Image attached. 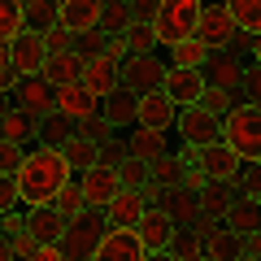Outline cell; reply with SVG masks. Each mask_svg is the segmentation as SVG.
Wrapping results in <instances>:
<instances>
[{
	"label": "cell",
	"mask_w": 261,
	"mask_h": 261,
	"mask_svg": "<svg viewBox=\"0 0 261 261\" xmlns=\"http://www.w3.org/2000/svg\"><path fill=\"white\" fill-rule=\"evenodd\" d=\"M13 178H18V205L22 209H44L61 196V187L74 178V170L61 157V148H44L39 144V148H31L22 157V166L13 170Z\"/></svg>",
	"instance_id": "1"
},
{
	"label": "cell",
	"mask_w": 261,
	"mask_h": 261,
	"mask_svg": "<svg viewBox=\"0 0 261 261\" xmlns=\"http://www.w3.org/2000/svg\"><path fill=\"white\" fill-rule=\"evenodd\" d=\"M200 5L205 0H157V13H152V35L157 48H174L183 39L196 35V22H200Z\"/></svg>",
	"instance_id": "2"
},
{
	"label": "cell",
	"mask_w": 261,
	"mask_h": 261,
	"mask_svg": "<svg viewBox=\"0 0 261 261\" xmlns=\"http://www.w3.org/2000/svg\"><path fill=\"white\" fill-rule=\"evenodd\" d=\"M222 144L240 161H261V109L240 105L222 118Z\"/></svg>",
	"instance_id": "3"
},
{
	"label": "cell",
	"mask_w": 261,
	"mask_h": 261,
	"mask_svg": "<svg viewBox=\"0 0 261 261\" xmlns=\"http://www.w3.org/2000/svg\"><path fill=\"white\" fill-rule=\"evenodd\" d=\"M105 231H109L105 209H83L79 218L65 222V235L57 240V248L65 252V261H92V252H96V244H100Z\"/></svg>",
	"instance_id": "4"
},
{
	"label": "cell",
	"mask_w": 261,
	"mask_h": 261,
	"mask_svg": "<svg viewBox=\"0 0 261 261\" xmlns=\"http://www.w3.org/2000/svg\"><path fill=\"white\" fill-rule=\"evenodd\" d=\"M174 135H178L183 148H209V144L222 140V118L209 113L205 105H187L174 118Z\"/></svg>",
	"instance_id": "5"
},
{
	"label": "cell",
	"mask_w": 261,
	"mask_h": 261,
	"mask_svg": "<svg viewBox=\"0 0 261 261\" xmlns=\"http://www.w3.org/2000/svg\"><path fill=\"white\" fill-rule=\"evenodd\" d=\"M183 161L196 166L209 183H235V170H240V157H235L222 140L209 144V148H183Z\"/></svg>",
	"instance_id": "6"
},
{
	"label": "cell",
	"mask_w": 261,
	"mask_h": 261,
	"mask_svg": "<svg viewBox=\"0 0 261 261\" xmlns=\"http://www.w3.org/2000/svg\"><path fill=\"white\" fill-rule=\"evenodd\" d=\"M235 18L226 13V5L222 0H205L200 5V22H196V39L209 48V53H222L226 44H231V35H235Z\"/></svg>",
	"instance_id": "7"
},
{
	"label": "cell",
	"mask_w": 261,
	"mask_h": 261,
	"mask_svg": "<svg viewBox=\"0 0 261 261\" xmlns=\"http://www.w3.org/2000/svg\"><path fill=\"white\" fill-rule=\"evenodd\" d=\"M166 83V61H157V53L148 57H126L122 61V87L135 96H148V92H161Z\"/></svg>",
	"instance_id": "8"
},
{
	"label": "cell",
	"mask_w": 261,
	"mask_h": 261,
	"mask_svg": "<svg viewBox=\"0 0 261 261\" xmlns=\"http://www.w3.org/2000/svg\"><path fill=\"white\" fill-rule=\"evenodd\" d=\"M92 261H148V248L140 244L135 226H109L96 244Z\"/></svg>",
	"instance_id": "9"
},
{
	"label": "cell",
	"mask_w": 261,
	"mask_h": 261,
	"mask_svg": "<svg viewBox=\"0 0 261 261\" xmlns=\"http://www.w3.org/2000/svg\"><path fill=\"white\" fill-rule=\"evenodd\" d=\"M79 83H83L92 96H109V92H118V87H122V61H113L109 53H92V57H83V79H79Z\"/></svg>",
	"instance_id": "10"
},
{
	"label": "cell",
	"mask_w": 261,
	"mask_h": 261,
	"mask_svg": "<svg viewBox=\"0 0 261 261\" xmlns=\"http://www.w3.org/2000/svg\"><path fill=\"white\" fill-rule=\"evenodd\" d=\"M161 92H166L178 109H187V105H200V100H205L209 83H205L200 70H178V65H166V83H161Z\"/></svg>",
	"instance_id": "11"
},
{
	"label": "cell",
	"mask_w": 261,
	"mask_h": 261,
	"mask_svg": "<svg viewBox=\"0 0 261 261\" xmlns=\"http://www.w3.org/2000/svg\"><path fill=\"white\" fill-rule=\"evenodd\" d=\"M74 178H79V187H83L87 209H105L113 196L122 192V178H118L113 166H92V170H83V174H74Z\"/></svg>",
	"instance_id": "12"
},
{
	"label": "cell",
	"mask_w": 261,
	"mask_h": 261,
	"mask_svg": "<svg viewBox=\"0 0 261 261\" xmlns=\"http://www.w3.org/2000/svg\"><path fill=\"white\" fill-rule=\"evenodd\" d=\"M13 105H18L22 113H31V118H48V113H57V87L48 83L44 74L22 79L18 92H13Z\"/></svg>",
	"instance_id": "13"
},
{
	"label": "cell",
	"mask_w": 261,
	"mask_h": 261,
	"mask_svg": "<svg viewBox=\"0 0 261 261\" xmlns=\"http://www.w3.org/2000/svg\"><path fill=\"white\" fill-rule=\"evenodd\" d=\"M9 57H13V70H18L22 79H35V74H44V61H48L44 35H39V31H22V35L9 44Z\"/></svg>",
	"instance_id": "14"
},
{
	"label": "cell",
	"mask_w": 261,
	"mask_h": 261,
	"mask_svg": "<svg viewBox=\"0 0 261 261\" xmlns=\"http://www.w3.org/2000/svg\"><path fill=\"white\" fill-rule=\"evenodd\" d=\"M178 118V105L170 100L166 92H148V96H135V126H152V130H174Z\"/></svg>",
	"instance_id": "15"
},
{
	"label": "cell",
	"mask_w": 261,
	"mask_h": 261,
	"mask_svg": "<svg viewBox=\"0 0 261 261\" xmlns=\"http://www.w3.org/2000/svg\"><path fill=\"white\" fill-rule=\"evenodd\" d=\"M170 135H174V130H152V126H135V130H126L122 140H126V152H130L135 161L152 166V161H161L166 152H174V148H170Z\"/></svg>",
	"instance_id": "16"
},
{
	"label": "cell",
	"mask_w": 261,
	"mask_h": 261,
	"mask_svg": "<svg viewBox=\"0 0 261 261\" xmlns=\"http://www.w3.org/2000/svg\"><path fill=\"white\" fill-rule=\"evenodd\" d=\"M178 226L166 218V209H144V218L135 222V235L148 252H170V240H174Z\"/></svg>",
	"instance_id": "17"
},
{
	"label": "cell",
	"mask_w": 261,
	"mask_h": 261,
	"mask_svg": "<svg viewBox=\"0 0 261 261\" xmlns=\"http://www.w3.org/2000/svg\"><path fill=\"white\" fill-rule=\"evenodd\" d=\"M57 113H65L70 122H87L100 113V96H92L83 83H65L57 87Z\"/></svg>",
	"instance_id": "18"
},
{
	"label": "cell",
	"mask_w": 261,
	"mask_h": 261,
	"mask_svg": "<svg viewBox=\"0 0 261 261\" xmlns=\"http://www.w3.org/2000/svg\"><path fill=\"white\" fill-rule=\"evenodd\" d=\"M105 0H61V27L70 35H87V31L100 27Z\"/></svg>",
	"instance_id": "19"
},
{
	"label": "cell",
	"mask_w": 261,
	"mask_h": 261,
	"mask_svg": "<svg viewBox=\"0 0 261 261\" xmlns=\"http://www.w3.org/2000/svg\"><path fill=\"white\" fill-rule=\"evenodd\" d=\"M144 209H148V196L140 187H122L109 205H105V218H109V226H135L144 218Z\"/></svg>",
	"instance_id": "20"
},
{
	"label": "cell",
	"mask_w": 261,
	"mask_h": 261,
	"mask_svg": "<svg viewBox=\"0 0 261 261\" xmlns=\"http://www.w3.org/2000/svg\"><path fill=\"white\" fill-rule=\"evenodd\" d=\"M222 222L235 226L240 235L261 231V200H252V196H244V192H231V200H226V209H222Z\"/></svg>",
	"instance_id": "21"
},
{
	"label": "cell",
	"mask_w": 261,
	"mask_h": 261,
	"mask_svg": "<svg viewBox=\"0 0 261 261\" xmlns=\"http://www.w3.org/2000/svg\"><path fill=\"white\" fill-rule=\"evenodd\" d=\"M240 257H244V235L235 226L218 222L205 235V261H240Z\"/></svg>",
	"instance_id": "22"
},
{
	"label": "cell",
	"mask_w": 261,
	"mask_h": 261,
	"mask_svg": "<svg viewBox=\"0 0 261 261\" xmlns=\"http://www.w3.org/2000/svg\"><path fill=\"white\" fill-rule=\"evenodd\" d=\"M200 74H205L209 87H240L244 61H240V57H231V53L222 48V53H209V61L200 65Z\"/></svg>",
	"instance_id": "23"
},
{
	"label": "cell",
	"mask_w": 261,
	"mask_h": 261,
	"mask_svg": "<svg viewBox=\"0 0 261 261\" xmlns=\"http://www.w3.org/2000/svg\"><path fill=\"white\" fill-rule=\"evenodd\" d=\"M0 140H9V144H18V148H39V118H31V113H22V109H13L9 118L0 122Z\"/></svg>",
	"instance_id": "24"
},
{
	"label": "cell",
	"mask_w": 261,
	"mask_h": 261,
	"mask_svg": "<svg viewBox=\"0 0 261 261\" xmlns=\"http://www.w3.org/2000/svg\"><path fill=\"white\" fill-rule=\"evenodd\" d=\"M100 118L109 122L113 130H126V126H135V92L118 87V92L100 96Z\"/></svg>",
	"instance_id": "25"
},
{
	"label": "cell",
	"mask_w": 261,
	"mask_h": 261,
	"mask_svg": "<svg viewBox=\"0 0 261 261\" xmlns=\"http://www.w3.org/2000/svg\"><path fill=\"white\" fill-rule=\"evenodd\" d=\"M27 235H35V244H57L65 235V218L53 205L44 209H27Z\"/></svg>",
	"instance_id": "26"
},
{
	"label": "cell",
	"mask_w": 261,
	"mask_h": 261,
	"mask_svg": "<svg viewBox=\"0 0 261 261\" xmlns=\"http://www.w3.org/2000/svg\"><path fill=\"white\" fill-rule=\"evenodd\" d=\"M44 79H48L53 87L79 83V79H83V57H79V53H48V61H44Z\"/></svg>",
	"instance_id": "27"
},
{
	"label": "cell",
	"mask_w": 261,
	"mask_h": 261,
	"mask_svg": "<svg viewBox=\"0 0 261 261\" xmlns=\"http://www.w3.org/2000/svg\"><path fill=\"white\" fill-rule=\"evenodd\" d=\"M22 18H27V31L44 35L61 22V0H31V5H22Z\"/></svg>",
	"instance_id": "28"
},
{
	"label": "cell",
	"mask_w": 261,
	"mask_h": 261,
	"mask_svg": "<svg viewBox=\"0 0 261 261\" xmlns=\"http://www.w3.org/2000/svg\"><path fill=\"white\" fill-rule=\"evenodd\" d=\"M170 257L174 261H205V235L196 226H178L170 240Z\"/></svg>",
	"instance_id": "29"
},
{
	"label": "cell",
	"mask_w": 261,
	"mask_h": 261,
	"mask_svg": "<svg viewBox=\"0 0 261 261\" xmlns=\"http://www.w3.org/2000/svg\"><path fill=\"white\" fill-rule=\"evenodd\" d=\"M183 170H187L183 152H166L161 161L148 166V183L152 187H178V183H183Z\"/></svg>",
	"instance_id": "30"
},
{
	"label": "cell",
	"mask_w": 261,
	"mask_h": 261,
	"mask_svg": "<svg viewBox=\"0 0 261 261\" xmlns=\"http://www.w3.org/2000/svg\"><path fill=\"white\" fill-rule=\"evenodd\" d=\"M122 44H126V57H148V53H157V35H152V22H130L126 31H122Z\"/></svg>",
	"instance_id": "31"
},
{
	"label": "cell",
	"mask_w": 261,
	"mask_h": 261,
	"mask_svg": "<svg viewBox=\"0 0 261 261\" xmlns=\"http://www.w3.org/2000/svg\"><path fill=\"white\" fill-rule=\"evenodd\" d=\"M61 157L70 161V170H74V174H83V170H92L96 166V144L92 140H83V135H70V140L61 144Z\"/></svg>",
	"instance_id": "32"
},
{
	"label": "cell",
	"mask_w": 261,
	"mask_h": 261,
	"mask_svg": "<svg viewBox=\"0 0 261 261\" xmlns=\"http://www.w3.org/2000/svg\"><path fill=\"white\" fill-rule=\"evenodd\" d=\"M70 135H74V122L65 118V113H48V118H39V144H44V148H61Z\"/></svg>",
	"instance_id": "33"
},
{
	"label": "cell",
	"mask_w": 261,
	"mask_h": 261,
	"mask_svg": "<svg viewBox=\"0 0 261 261\" xmlns=\"http://www.w3.org/2000/svg\"><path fill=\"white\" fill-rule=\"evenodd\" d=\"M135 22V0H105V13H100V27L109 35H122V31Z\"/></svg>",
	"instance_id": "34"
},
{
	"label": "cell",
	"mask_w": 261,
	"mask_h": 261,
	"mask_svg": "<svg viewBox=\"0 0 261 261\" xmlns=\"http://www.w3.org/2000/svg\"><path fill=\"white\" fill-rule=\"evenodd\" d=\"M226 13L235 18V27L248 31V35H261V0H222Z\"/></svg>",
	"instance_id": "35"
},
{
	"label": "cell",
	"mask_w": 261,
	"mask_h": 261,
	"mask_svg": "<svg viewBox=\"0 0 261 261\" xmlns=\"http://www.w3.org/2000/svg\"><path fill=\"white\" fill-rule=\"evenodd\" d=\"M209 61V48L200 44V39H183V44H174L170 48V65H178V70H200V65Z\"/></svg>",
	"instance_id": "36"
},
{
	"label": "cell",
	"mask_w": 261,
	"mask_h": 261,
	"mask_svg": "<svg viewBox=\"0 0 261 261\" xmlns=\"http://www.w3.org/2000/svg\"><path fill=\"white\" fill-rule=\"evenodd\" d=\"M22 31H27V18H22V0H0V44H13Z\"/></svg>",
	"instance_id": "37"
},
{
	"label": "cell",
	"mask_w": 261,
	"mask_h": 261,
	"mask_svg": "<svg viewBox=\"0 0 261 261\" xmlns=\"http://www.w3.org/2000/svg\"><path fill=\"white\" fill-rule=\"evenodd\" d=\"M53 209L65 218V222H70V218H79V214L87 209V200H83V187H79V178H70V183L61 187V196L53 200Z\"/></svg>",
	"instance_id": "38"
},
{
	"label": "cell",
	"mask_w": 261,
	"mask_h": 261,
	"mask_svg": "<svg viewBox=\"0 0 261 261\" xmlns=\"http://www.w3.org/2000/svg\"><path fill=\"white\" fill-rule=\"evenodd\" d=\"M240 105H252V109H261V65L244 61V74H240Z\"/></svg>",
	"instance_id": "39"
},
{
	"label": "cell",
	"mask_w": 261,
	"mask_h": 261,
	"mask_svg": "<svg viewBox=\"0 0 261 261\" xmlns=\"http://www.w3.org/2000/svg\"><path fill=\"white\" fill-rule=\"evenodd\" d=\"M200 105H205L209 113H218V118H226L231 109H240V92H235V87H209Z\"/></svg>",
	"instance_id": "40"
},
{
	"label": "cell",
	"mask_w": 261,
	"mask_h": 261,
	"mask_svg": "<svg viewBox=\"0 0 261 261\" xmlns=\"http://www.w3.org/2000/svg\"><path fill=\"white\" fill-rule=\"evenodd\" d=\"M235 192L261 200V161H240V170H235Z\"/></svg>",
	"instance_id": "41"
},
{
	"label": "cell",
	"mask_w": 261,
	"mask_h": 261,
	"mask_svg": "<svg viewBox=\"0 0 261 261\" xmlns=\"http://www.w3.org/2000/svg\"><path fill=\"white\" fill-rule=\"evenodd\" d=\"M118 178H122V187H140V192H144V187H148V166L135 161V157L126 152V157L118 161Z\"/></svg>",
	"instance_id": "42"
},
{
	"label": "cell",
	"mask_w": 261,
	"mask_h": 261,
	"mask_svg": "<svg viewBox=\"0 0 261 261\" xmlns=\"http://www.w3.org/2000/svg\"><path fill=\"white\" fill-rule=\"evenodd\" d=\"M74 130H79V135H83V140H92L96 148H100V144H109L113 135H118V130H113L109 122L100 118V113H96V118H87V122H74Z\"/></svg>",
	"instance_id": "43"
},
{
	"label": "cell",
	"mask_w": 261,
	"mask_h": 261,
	"mask_svg": "<svg viewBox=\"0 0 261 261\" xmlns=\"http://www.w3.org/2000/svg\"><path fill=\"white\" fill-rule=\"evenodd\" d=\"M122 157H126V140H122V135H113L109 144H100V148H96V166H113V170H118Z\"/></svg>",
	"instance_id": "44"
},
{
	"label": "cell",
	"mask_w": 261,
	"mask_h": 261,
	"mask_svg": "<svg viewBox=\"0 0 261 261\" xmlns=\"http://www.w3.org/2000/svg\"><path fill=\"white\" fill-rule=\"evenodd\" d=\"M5 231H9V226H5ZM9 244H13V257H18V261H27L31 252L39 248V244H35V235H27V222H22V226H13V231H9Z\"/></svg>",
	"instance_id": "45"
},
{
	"label": "cell",
	"mask_w": 261,
	"mask_h": 261,
	"mask_svg": "<svg viewBox=\"0 0 261 261\" xmlns=\"http://www.w3.org/2000/svg\"><path fill=\"white\" fill-rule=\"evenodd\" d=\"M44 48H48V53H74V35L57 22L53 31H44Z\"/></svg>",
	"instance_id": "46"
},
{
	"label": "cell",
	"mask_w": 261,
	"mask_h": 261,
	"mask_svg": "<svg viewBox=\"0 0 261 261\" xmlns=\"http://www.w3.org/2000/svg\"><path fill=\"white\" fill-rule=\"evenodd\" d=\"M0 214H18V178L0 174Z\"/></svg>",
	"instance_id": "47"
},
{
	"label": "cell",
	"mask_w": 261,
	"mask_h": 261,
	"mask_svg": "<svg viewBox=\"0 0 261 261\" xmlns=\"http://www.w3.org/2000/svg\"><path fill=\"white\" fill-rule=\"evenodd\" d=\"M22 157H27V148H18V144L0 140V174H13V170L22 166Z\"/></svg>",
	"instance_id": "48"
},
{
	"label": "cell",
	"mask_w": 261,
	"mask_h": 261,
	"mask_svg": "<svg viewBox=\"0 0 261 261\" xmlns=\"http://www.w3.org/2000/svg\"><path fill=\"white\" fill-rule=\"evenodd\" d=\"M226 53L240 57V61H248V53H252V35H248V31H235L231 44H226Z\"/></svg>",
	"instance_id": "49"
},
{
	"label": "cell",
	"mask_w": 261,
	"mask_h": 261,
	"mask_svg": "<svg viewBox=\"0 0 261 261\" xmlns=\"http://www.w3.org/2000/svg\"><path fill=\"white\" fill-rule=\"evenodd\" d=\"M27 261H65V252L61 248H57V244H39V248L35 252H31V257Z\"/></svg>",
	"instance_id": "50"
},
{
	"label": "cell",
	"mask_w": 261,
	"mask_h": 261,
	"mask_svg": "<svg viewBox=\"0 0 261 261\" xmlns=\"http://www.w3.org/2000/svg\"><path fill=\"white\" fill-rule=\"evenodd\" d=\"M205 183H209V178L200 174V170H196V166H187V170H183V187H187V192H200V187H205Z\"/></svg>",
	"instance_id": "51"
},
{
	"label": "cell",
	"mask_w": 261,
	"mask_h": 261,
	"mask_svg": "<svg viewBox=\"0 0 261 261\" xmlns=\"http://www.w3.org/2000/svg\"><path fill=\"white\" fill-rule=\"evenodd\" d=\"M152 13H157V0H135V18L140 22H152Z\"/></svg>",
	"instance_id": "52"
},
{
	"label": "cell",
	"mask_w": 261,
	"mask_h": 261,
	"mask_svg": "<svg viewBox=\"0 0 261 261\" xmlns=\"http://www.w3.org/2000/svg\"><path fill=\"white\" fill-rule=\"evenodd\" d=\"M244 252H248V257H261V231H248V235H244Z\"/></svg>",
	"instance_id": "53"
},
{
	"label": "cell",
	"mask_w": 261,
	"mask_h": 261,
	"mask_svg": "<svg viewBox=\"0 0 261 261\" xmlns=\"http://www.w3.org/2000/svg\"><path fill=\"white\" fill-rule=\"evenodd\" d=\"M0 261H18L13 257V244H9V231H0Z\"/></svg>",
	"instance_id": "54"
},
{
	"label": "cell",
	"mask_w": 261,
	"mask_h": 261,
	"mask_svg": "<svg viewBox=\"0 0 261 261\" xmlns=\"http://www.w3.org/2000/svg\"><path fill=\"white\" fill-rule=\"evenodd\" d=\"M13 70V57H9V44H0V74H9Z\"/></svg>",
	"instance_id": "55"
},
{
	"label": "cell",
	"mask_w": 261,
	"mask_h": 261,
	"mask_svg": "<svg viewBox=\"0 0 261 261\" xmlns=\"http://www.w3.org/2000/svg\"><path fill=\"white\" fill-rule=\"evenodd\" d=\"M252 65H261V35H252V53H248Z\"/></svg>",
	"instance_id": "56"
},
{
	"label": "cell",
	"mask_w": 261,
	"mask_h": 261,
	"mask_svg": "<svg viewBox=\"0 0 261 261\" xmlns=\"http://www.w3.org/2000/svg\"><path fill=\"white\" fill-rule=\"evenodd\" d=\"M148 261H174L170 252H148Z\"/></svg>",
	"instance_id": "57"
},
{
	"label": "cell",
	"mask_w": 261,
	"mask_h": 261,
	"mask_svg": "<svg viewBox=\"0 0 261 261\" xmlns=\"http://www.w3.org/2000/svg\"><path fill=\"white\" fill-rule=\"evenodd\" d=\"M240 261H261V257H248V252H244V257H240Z\"/></svg>",
	"instance_id": "58"
},
{
	"label": "cell",
	"mask_w": 261,
	"mask_h": 261,
	"mask_svg": "<svg viewBox=\"0 0 261 261\" xmlns=\"http://www.w3.org/2000/svg\"><path fill=\"white\" fill-rule=\"evenodd\" d=\"M22 5H31V0H22Z\"/></svg>",
	"instance_id": "59"
}]
</instances>
